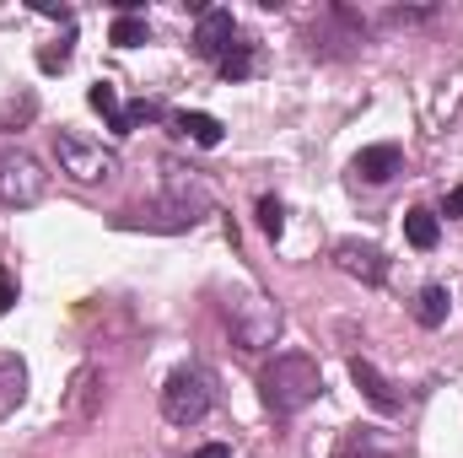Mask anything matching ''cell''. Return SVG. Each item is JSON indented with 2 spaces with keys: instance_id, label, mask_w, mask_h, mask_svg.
I'll return each instance as SVG.
<instances>
[{
  "instance_id": "1",
  "label": "cell",
  "mask_w": 463,
  "mask_h": 458,
  "mask_svg": "<svg viewBox=\"0 0 463 458\" xmlns=\"http://www.w3.org/2000/svg\"><path fill=\"white\" fill-rule=\"evenodd\" d=\"M318 394H324V372H318V361L302 356V350H286V356H275V361L259 372V399H264L269 415H297V410H307Z\"/></svg>"
},
{
  "instance_id": "2",
  "label": "cell",
  "mask_w": 463,
  "mask_h": 458,
  "mask_svg": "<svg viewBox=\"0 0 463 458\" xmlns=\"http://www.w3.org/2000/svg\"><path fill=\"white\" fill-rule=\"evenodd\" d=\"M211 405H216V383H211V372H200V367H178V372L162 383V415H167L173 426H200V421L211 415Z\"/></svg>"
},
{
  "instance_id": "3",
  "label": "cell",
  "mask_w": 463,
  "mask_h": 458,
  "mask_svg": "<svg viewBox=\"0 0 463 458\" xmlns=\"http://www.w3.org/2000/svg\"><path fill=\"white\" fill-rule=\"evenodd\" d=\"M227 324L232 335H237V345L242 350H264V345H275V335H280V308L264 297V291H232L227 297Z\"/></svg>"
},
{
  "instance_id": "4",
  "label": "cell",
  "mask_w": 463,
  "mask_h": 458,
  "mask_svg": "<svg viewBox=\"0 0 463 458\" xmlns=\"http://www.w3.org/2000/svg\"><path fill=\"white\" fill-rule=\"evenodd\" d=\"M54 162H60V173H65L71 184H109L118 173V157L109 146H92V140H81V135H71V129L54 135Z\"/></svg>"
},
{
  "instance_id": "5",
  "label": "cell",
  "mask_w": 463,
  "mask_h": 458,
  "mask_svg": "<svg viewBox=\"0 0 463 458\" xmlns=\"http://www.w3.org/2000/svg\"><path fill=\"white\" fill-rule=\"evenodd\" d=\"M43 195H49V173H43L27 151H5V157H0V200L16 205V211H27V205H38Z\"/></svg>"
},
{
  "instance_id": "6",
  "label": "cell",
  "mask_w": 463,
  "mask_h": 458,
  "mask_svg": "<svg viewBox=\"0 0 463 458\" xmlns=\"http://www.w3.org/2000/svg\"><path fill=\"white\" fill-rule=\"evenodd\" d=\"M232 43H237V22H232V11H200V27H194V49L205 54V60H227L232 54Z\"/></svg>"
},
{
  "instance_id": "7",
  "label": "cell",
  "mask_w": 463,
  "mask_h": 458,
  "mask_svg": "<svg viewBox=\"0 0 463 458\" xmlns=\"http://www.w3.org/2000/svg\"><path fill=\"white\" fill-rule=\"evenodd\" d=\"M350 383L366 394V405H372L377 415H399V405H404V399L393 394V383H388L372 361H361V356H355V361H350Z\"/></svg>"
},
{
  "instance_id": "8",
  "label": "cell",
  "mask_w": 463,
  "mask_h": 458,
  "mask_svg": "<svg viewBox=\"0 0 463 458\" xmlns=\"http://www.w3.org/2000/svg\"><path fill=\"white\" fill-rule=\"evenodd\" d=\"M335 259H340L345 275L366 281V286H383V281H388V259H383V248H372V243H340Z\"/></svg>"
},
{
  "instance_id": "9",
  "label": "cell",
  "mask_w": 463,
  "mask_h": 458,
  "mask_svg": "<svg viewBox=\"0 0 463 458\" xmlns=\"http://www.w3.org/2000/svg\"><path fill=\"white\" fill-rule=\"evenodd\" d=\"M399 167H404L399 146H361V151H355V162H350V173H355L361 184H388Z\"/></svg>"
},
{
  "instance_id": "10",
  "label": "cell",
  "mask_w": 463,
  "mask_h": 458,
  "mask_svg": "<svg viewBox=\"0 0 463 458\" xmlns=\"http://www.w3.org/2000/svg\"><path fill=\"white\" fill-rule=\"evenodd\" d=\"M27 399V367L16 350H0V421Z\"/></svg>"
},
{
  "instance_id": "11",
  "label": "cell",
  "mask_w": 463,
  "mask_h": 458,
  "mask_svg": "<svg viewBox=\"0 0 463 458\" xmlns=\"http://www.w3.org/2000/svg\"><path fill=\"white\" fill-rule=\"evenodd\" d=\"M178 135H189L194 146H205V151H216L227 129H222V119H216V114H200V109H194V114H178Z\"/></svg>"
},
{
  "instance_id": "12",
  "label": "cell",
  "mask_w": 463,
  "mask_h": 458,
  "mask_svg": "<svg viewBox=\"0 0 463 458\" xmlns=\"http://www.w3.org/2000/svg\"><path fill=\"white\" fill-rule=\"evenodd\" d=\"M87 103H92L98 114L109 119V129H114V135H129V119H124V103H118V92L109 87V81H98V87H87Z\"/></svg>"
},
{
  "instance_id": "13",
  "label": "cell",
  "mask_w": 463,
  "mask_h": 458,
  "mask_svg": "<svg viewBox=\"0 0 463 458\" xmlns=\"http://www.w3.org/2000/svg\"><path fill=\"white\" fill-rule=\"evenodd\" d=\"M404 237L426 253V248H437L442 227H437V216H431V211H404Z\"/></svg>"
},
{
  "instance_id": "14",
  "label": "cell",
  "mask_w": 463,
  "mask_h": 458,
  "mask_svg": "<svg viewBox=\"0 0 463 458\" xmlns=\"http://www.w3.org/2000/svg\"><path fill=\"white\" fill-rule=\"evenodd\" d=\"M415 319H420L426 329H437V324L448 319V286H426V291L415 297Z\"/></svg>"
},
{
  "instance_id": "15",
  "label": "cell",
  "mask_w": 463,
  "mask_h": 458,
  "mask_svg": "<svg viewBox=\"0 0 463 458\" xmlns=\"http://www.w3.org/2000/svg\"><path fill=\"white\" fill-rule=\"evenodd\" d=\"M92 394H98V372H92V367H81V372H76V383H71V415H76V421H87V415H92Z\"/></svg>"
},
{
  "instance_id": "16",
  "label": "cell",
  "mask_w": 463,
  "mask_h": 458,
  "mask_svg": "<svg viewBox=\"0 0 463 458\" xmlns=\"http://www.w3.org/2000/svg\"><path fill=\"white\" fill-rule=\"evenodd\" d=\"M109 38H114L118 49H135V43H146V38H151V27H146V16H129V11H124Z\"/></svg>"
},
{
  "instance_id": "17",
  "label": "cell",
  "mask_w": 463,
  "mask_h": 458,
  "mask_svg": "<svg viewBox=\"0 0 463 458\" xmlns=\"http://www.w3.org/2000/svg\"><path fill=\"white\" fill-rule=\"evenodd\" d=\"M259 227H264V237H280V232H286V205H280L275 195L259 200Z\"/></svg>"
},
{
  "instance_id": "18",
  "label": "cell",
  "mask_w": 463,
  "mask_h": 458,
  "mask_svg": "<svg viewBox=\"0 0 463 458\" xmlns=\"http://www.w3.org/2000/svg\"><path fill=\"white\" fill-rule=\"evenodd\" d=\"M248 71H253V54H248V43H232V54L222 60V76H227V81H242Z\"/></svg>"
},
{
  "instance_id": "19",
  "label": "cell",
  "mask_w": 463,
  "mask_h": 458,
  "mask_svg": "<svg viewBox=\"0 0 463 458\" xmlns=\"http://www.w3.org/2000/svg\"><path fill=\"white\" fill-rule=\"evenodd\" d=\"M65 65H71V38H65V43H49V49H38V71H43V76L65 71Z\"/></svg>"
},
{
  "instance_id": "20",
  "label": "cell",
  "mask_w": 463,
  "mask_h": 458,
  "mask_svg": "<svg viewBox=\"0 0 463 458\" xmlns=\"http://www.w3.org/2000/svg\"><path fill=\"white\" fill-rule=\"evenodd\" d=\"M11 302H16V286H11V275H0V313H11Z\"/></svg>"
},
{
  "instance_id": "21",
  "label": "cell",
  "mask_w": 463,
  "mask_h": 458,
  "mask_svg": "<svg viewBox=\"0 0 463 458\" xmlns=\"http://www.w3.org/2000/svg\"><path fill=\"white\" fill-rule=\"evenodd\" d=\"M194 458H232V453H227V443H205Z\"/></svg>"
},
{
  "instance_id": "22",
  "label": "cell",
  "mask_w": 463,
  "mask_h": 458,
  "mask_svg": "<svg viewBox=\"0 0 463 458\" xmlns=\"http://www.w3.org/2000/svg\"><path fill=\"white\" fill-rule=\"evenodd\" d=\"M448 216H463V184L448 195Z\"/></svg>"
}]
</instances>
